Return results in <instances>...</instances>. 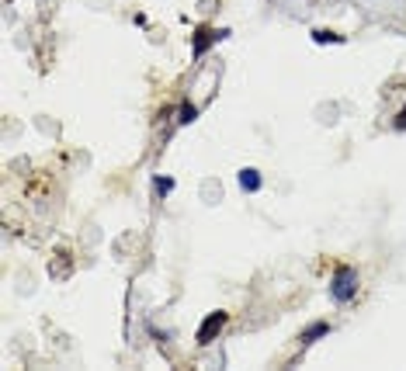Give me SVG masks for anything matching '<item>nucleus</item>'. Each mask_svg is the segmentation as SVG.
Returning a JSON list of instances; mask_svg holds the SVG:
<instances>
[{
    "mask_svg": "<svg viewBox=\"0 0 406 371\" xmlns=\"http://www.w3.org/2000/svg\"><path fill=\"white\" fill-rule=\"evenodd\" d=\"M396 128H400V132H406V104H403V111H400V115H396Z\"/></svg>",
    "mask_w": 406,
    "mask_h": 371,
    "instance_id": "obj_9",
    "label": "nucleus"
},
{
    "mask_svg": "<svg viewBox=\"0 0 406 371\" xmlns=\"http://www.w3.org/2000/svg\"><path fill=\"white\" fill-rule=\"evenodd\" d=\"M195 118H198V108L184 101V104H181V111H177V122H181V125H191Z\"/></svg>",
    "mask_w": 406,
    "mask_h": 371,
    "instance_id": "obj_6",
    "label": "nucleus"
},
{
    "mask_svg": "<svg viewBox=\"0 0 406 371\" xmlns=\"http://www.w3.org/2000/svg\"><path fill=\"white\" fill-rule=\"evenodd\" d=\"M219 39H226V32H215V28L202 25V28L191 35V56H195V59H202L205 52H208V49H212Z\"/></svg>",
    "mask_w": 406,
    "mask_h": 371,
    "instance_id": "obj_3",
    "label": "nucleus"
},
{
    "mask_svg": "<svg viewBox=\"0 0 406 371\" xmlns=\"http://www.w3.org/2000/svg\"><path fill=\"white\" fill-rule=\"evenodd\" d=\"M226 323H229V316H226V312H208V316L202 320V327H198V333H195V340H198L202 347H208V343L222 333Z\"/></svg>",
    "mask_w": 406,
    "mask_h": 371,
    "instance_id": "obj_2",
    "label": "nucleus"
},
{
    "mask_svg": "<svg viewBox=\"0 0 406 371\" xmlns=\"http://www.w3.org/2000/svg\"><path fill=\"white\" fill-rule=\"evenodd\" d=\"M261 184H264V181H261V174H257L253 166H244V170H240V188H244V191L257 195V191H261Z\"/></svg>",
    "mask_w": 406,
    "mask_h": 371,
    "instance_id": "obj_4",
    "label": "nucleus"
},
{
    "mask_svg": "<svg viewBox=\"0 0 406 371\" xmlns=\"http://www.w3.org/2000/svg\"><path fill=\"white\" fill-rule=\"evenodd\" d=\"M153 191H157L160 198H167V195L174 191V181H170V177H153Z\"/></svg>",
    "mask_w": 406,
    "mask_h": 371,
    "instance_id": "obj_7",
    "label": "nucleus"
},
{
    "mask_svg": "<svg viewBox=\"0 0 406 371\" xmlns=\"http://www.w3.org/2000/svg\"><path fill=\"white\" fill-rule=\"evenodd\" d=\"M354 295H358V271L351 264H340L333 271V278H330V298L340 302V305H347Z\"/></svg>",
    "mask_w": 406,
    "mask_h": 371,
    "instance_id": "obj_1",
    "label": "nucleus"
},
{
    "mask_svg": "<svg viewBox=\"0 0 406 371\" xmlns=\"http://www.w3.org/2000/svg\"><path fill=\"white\" fill-rule=\"evenodd\" d=\"M326 333H330V323H313V327H306V330H302L299 340H302V343H316V340L326 336Z\"/></svg>",
    "mask_w": 406,
    "mask_h": 371,
    "instance_id": "obj_5",
    "label": "nucleus"
},
{
    "mask_svg": "<svg viewBox=\"0 0 406 371\" xmlns=\"http://www.w3.org/2000/svg\"><path fill=\"white\" fill-rule=\"evenodd\" d=\"M313 39L320 42V45H323V42H344L340 35H333V32H313Z\"/></svg>",
    "mask_w": 406,
    "mask_h": 371,
    "instance_id": "obj_8",
    "label": "nucleus"
}]
</instances>
